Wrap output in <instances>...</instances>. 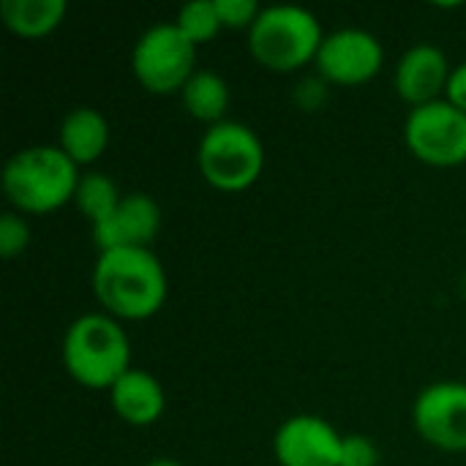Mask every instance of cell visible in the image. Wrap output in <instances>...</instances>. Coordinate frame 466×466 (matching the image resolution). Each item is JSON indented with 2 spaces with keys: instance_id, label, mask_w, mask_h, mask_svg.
Returning <instances> with one entry per match:
<instances>
[{
  "instance_id": "obj_1",
  "label": "cell",
  "mask_w": 466,
  "mask_h": 466,
  "mask_svg": "<svg viewBox=\"0 0 466 466\" xmlns=\"http://www.w3.org/2000/svg\"><path fill=\"white\" fill-rule=\"evenodd\" d=\"M93 292L109 317L147 319L167 300V273L150 248L101 251L93 268Z\"/></svg>"
},
{
  "instance_id": "obj_2",
  "label": "cell",
  "mask_w": 466,
  "mask_h": 466,
  "mask_svg": "<svg viewBox=\"0 0 466 466\" xmlns=\"http://www.w3.org/2000/svg\"><path fill=\"white\" fill-rule=\"evenodd\" d=\"M76 164L57 145H33L14 153L3 169V191L22 213H52L76 194Z\"/></svg>"
},
{
  "instance_id": "obj_3",
  "label": "cell",
  "mask_w": 466,
  "mask_h": 466,
  "mask_svg": "<svg viewBox=\"0 0 466 466\" xmlns=\"http://www.w3.org/2000/svg\"><path fill=\"white\" fill-rule=\"evenodd\" d=\"M63 366L79 385L109 390L131 369L126 330L109 314H82L63 336Z\"/></svg>"
},
{
  "instance_id": "obj_4",
  "label": "cell",
  "mask_w": 466,
  "mask_h": 466,
  "mask_svg": "<svg viewBox=\"0 0 466 466\" xmlns=\"http://www.w3.org/2000/svg\"><path fill=\"white\" fill-rule=\"evenodd\" d=\"M325 41L319 19L303 5H268L248 30V49L254 60L270 71H298Z\"/></svg>"
},
{
  "instance_id": "obj_5",
  "label": "cell",
  "mask_w": 466,
  "mask_h": 466,
  "mask_svg": "<svg viewBox=\"0 0 466 466\" xmlns=\"http://www.w3.org/2000/svg\"><path fill=\"white\" fill-rule=\"evenodd\" d=\"M197 164L202 177L218 191H243L257 183L265 167V147L254 128L238 120L210 126L199 142Z\"/></svg>"
},
{
  "instance_id": "obj_6",
  "label": "cell",
  "mask_w": 466,
  "mask_h": 466,
  "mask_svg": "<svg viewBox=\"0 0 466 466\" xmlns=\"http://www.w3.org/2000/svg\"><path fill=\"white\" fill-rule=\"evenodd\" d=\"M131 68L150 93H175L197 74V44L183 35L175 22L147 27L131 52Z\"/></svg>"
},
{
  "instance_id": "obj_7",
  "label": "cell",
  "mask_w": 466,
  "mask_h": 466,
  "mask_svg": "<svg viewBox=\"0 0 466 466\" xmlns=\"http://www.w3.org/2000/svg\"><path fill=\"white\" fill-rule=\"evenodd\" d=\"M410 153L431 167H456L466 161V112L448 98L415 106L404 123Z\"/></svg>"
},
{
  "instance_id": "obj_8",
  "label": "cell",
  "mask_w": 466,
  "mask_h": 466,
  "mask_svg": "<svg viewBox=\"0 0 466 466\" xmlns=\"http://www.w3.org/2000/svg\"><path fill=\"white\" fill-rule=\"evenodd\" d=\"M314 63L328 82L355 87L380 74L385 63V49L380 38L369 30L341 27L325 35Z\"/></svg>"
},
{
  "instance_id": "obj_9",
  "label": "cell",
  "mask_w": 466,
  "mask_h": 466,
  "mask_svg": "<svg viewBox=\"0 0 466 466\" xmlns=\"http://www.w3.org/2000/svg\"><path fill=\"white\" fill-rule=\"evenodd\" d=\"M418 434L440 448L459 453L466 451V385L464 382H434L420 390L412 407Z\"/></svg>"
},
{
  "instance_id": "obj_10",
  "label": "cell",
  "mask_w": 466,
  "mask_h": 466,
  "mask_svg": "<svg viewBox=\"0 0 466 466\" xmlns=\"http://www.w3.org/2000/svg\"><path fill=\"white\" fill-rule=\"evenodd\" d=\"M344 437L317 415H295L281 423L273 453L281 466H341Z\"/></svg>"
},
{
  "instance_id": "obj_11",
  "label": "cell",
  "mask_w": 466,
  "mask_h": 466,
  "mask_svg": "<svg viewBox=\"0 0 466 466\" xmlns=\"http://www.w3.org/2000/svg\"><path fill=\"white\" fill-rule=\"evenodd\" d=\"M161 229V210L153 197L134 191L123 194L117 208L98 224H93V240L101 251L115 248H150Z\"/></svg>"
},
{
  "instance_id": "obj_12",
  "label": "cell",
  "mask_w": 466,
  "mask_h": 466,
  "mask_svg": "<svg viewBox=\"0 0 466 466\" xmlns=\"http://www.w3.org/2000/svg\"><path fill=\"white\" fill-rule=\"evenodd\" d=\"M451 71L453 68L440 46L429 41L415 44L401 55L396 66V90L407 104H412V109L440 101V93L448 87Z\"/></svg>"
},
{
  "instance_id": "obj_13",
  "label": "cell",
  "mask_w": 466,
  "mask_h": 466,
  "mask_svg": "<svg viewBox=\"0 0 466 466\" xmlns=\"http://www.w3.org/2000/svg\"><path fill=\"white\" fill-rule=\"evenodd\" d=\"M109 401L120 420L131 426H150L164 415L167 399L164 388L158 380H153L147 371L128 369L112 388H109Z\"/></svg>"
},
{
  "instance_id": "obj_14",
  "label": "cell",
  "mask_w": 466,
  "mask_h": 466,
  "mask_svg": "<svg viewBox=\"0 0 466 466\" xmlns=\"http://www.w3.org/2000/svg\"><path fill=\"white\" fill-rule=\"evenodd\" d=\"M109 145V120L93 106L71 109L60 123V142L57 147L79 167L93 164Z\"/></svg>"
},
{
  "instance_id": "obj_15",
  "label": "cell",
  "mask_w": 466,
  "mask_h": 466,
  "mask_svg": "<svg viewBox=\"0 0 466 466\" xmlns=\"http://www.w3.org/2000/svg\"><path fill=\"white\" fill-rule=\"evenodd\" d=\"M66 11H68L66 0H3L0 3L3 25L22 38H41L52 33L63 22Z\"/></svg>"
},
{
  "instance_id": "obj_16",
  "label": "cell",
  "mask_w": 466,
  "mask_h": 466,
  "mask_svg": "<svg viewBox=\"0 0 466 466\" xmlns=\"http://www.w3.org/2000/svg\"><path fill=\"white\" fill-rule=\"evenodd\" d=\"M180 96H183L186 112L210 126L221 123L229 109V87H227L224 76H218L216 71L197 68V74L186 82Z\"/></svg>"
},
{
  "instance_id": "obj_17",
  "label": "cell",
  "mask_w": 466,
  "mask_h": 466,
  "mask_svg": "<svg viewBox=\"0 0 466 466\" xmlns=\"http://www.w3.org/2000/svg\"><path fill=\"white\" fill-rule=\"evenodd\" d=\"M120 199H123V194L117 191V186L112 183V177L104 175V172H87V175H82L79 183H76V194H74V202H76L79 213L90 224L104 221L117 208Z\"/></svg>"
},
{
  "instance_id": "obj_18",
  "label": "cell",
  "mask_w": 466,
  "mask_h": 466,
  "mask_svg": "<svg viewBox=\"0 0 466 466\" xmlns=\"http://www.w3.org/2000/svg\"><path fill=\"white\" fill-rule=\"evenodd\" d=\"M183 35L194 44L210 41L218 30H221V19L216 11V0H191L177 11V22H175Z\"/></svg>"
},
{
  "instance_id": "obj_19",
  "label": "cell",
  "mask_w": 466,
  "mask_h": 466,
  "mask_svg": "<svg viewBox=\"0 0 466 466\" xmlns=\"http://www.w3.org/2000/svg\"><path fill=\"white\" fill-rule=\"evenodd\" d=\"M30 243V227L19 213H3L0 216V257L14 259L22 254Z\"/></svg>"
},
{
  "instance_id": "obj_20",
  "label": "cell",
  "mask_w": 466,
  "mask_h": 466,
  "mask_svg": "<svg viewBox=\"0 0 466 466\" xmlns=\"http://www.w3.org/2000/svg\"><path fill=\"white\" fill-rule=\"evenodd\" d=\"M216 11L221 19V27H248L257 22V16L262 14V8L254 0H216Z\"/></svg>"
},
{
  "instance_id": "obj_21",
  "label": "cell",
  "mask_w": 466,
  "mask_h": 466,
  "mask_svg": "<svg viewBox=\"0 0 466 466\" xmlns=\"http://www.w3.org/2000/svg\"><path fill=\"white\" fill-rule=\"evenodd\" d=\"M380 453L374 448V442L363 434H350L344 437V448H341V466H377Z\"/></svg>"
},
{
  "instance_id": "obj_22",
  "label": "cell",
  "mask_w": 466,
  "mask_h": 466,
  "mask_svg": "<svg viewBox=\"0 0 466 466\" xmlns=\"http://www.w3.org/2000/svg\"><path fill=\"white\" fill-rule=\"evenodd\" d=\"M445 96H448V101H451L453 106H459L461 112H466V63L456 66V68L451 71Z\"/></svg>"
},
{
  "instance_id": "obj_23",
  "label": "cell",
  "mask_w": 466,
  "mask_h": 466,
  "mask_svg": "<svg viewBox=\"0 0 466 466\" xmlns=\"http://www.w3.org/2000/svg\"><path fill=\"white\" fill-rule=\"evenodd\" d=\"M147 466H180L175 459H153Z\"/></svg>"
}]
</instances>
